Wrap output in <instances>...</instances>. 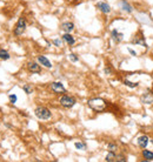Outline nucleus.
Returning <instances> with one entry per match:
<instances>
[{
    "instance_id": "nucleus-13",
    "label": "nucleus",
    "mask_w": 153,
    "mask_h": 162,
    "mask_svg": "<svg viewBox=\"0 0 153 162\" xmlns=\"http://www.w3.org/2000/svg\"><path fill=\"white\" fill-rule=\"evenodd\" d=\"M38 61L40 62L42 66H45L46 68H51L52 67V64H51V61L46 58V57H44V55H39L38 57Z\"/></svg>"
},
{
    "instance_id": "nucleus-9",
    "label": "nucleus",
    "mask_w": 153,
    "mask_h": 162,
    "mask_svg": "<svg viewBox=\"0 0 153 162\" xmlns=\"http://www.w3.org/2000/svg\"><path fill=\"white\" fill-rule=\"evenodd\" d=\"M137 143H138V146L140 147L141 149H144V148H146L147 146H148V143H150V138H148L147 135H141V136H139V138L137 139Z\"/></svg>"
},
{
    "instance_id": "nucleus-22",
    "label": "nucleus",
    "mask_w": 153,
    "mask_h": 162,
    "mask_svg": "<svg viewBox=\"0 0 153 162\" xmlns=\"http://www.w3.org/2000/svg\"><path fill=\"white\" fill-rule=\"evenodd\" d=\"M107 149H108V151H116L118 149V147L114 143H108L107 145Z\"/></svg>"
},
{
    "instance_id": "nucleus-14",
    "label": "nucleus",
    "mask_w": 153,
    "mask_h": 162,
    "mask_svg": "<svg viewBox=\"0 0 153 162\" xmlns=\"http://www.w3.org/2000/svg\"><path fill=\"white\" fill-rule=\"evenodd\" d=\"M61 28H63V31L66 32V33H71V32L74 29V23H70V21H67V23H63Z\"/></svg>"
},
{
    "instance_id": "nucleus-20",
    "label": "nucleus",
    "mask_w": 153,
    "mask_h": 162,
    "mask_svg": "<svg viewBox=\"0 0 153 162\" xmlns=\"http://www.w3.org/2000/svg\"><path fill=\"white\" fill-rule=\"evenodd\" d=\"M74 146H76V149H79V151H85L86 149V145L84 142H76Z\"/></svg>"
},
{
    "instance_id": "nucleus-19",
    "label": "nucleus",
    "mask_w": 153,
    "mask_h": 162,
    "mask_svg": "<svg viewBox=\"0 0 153 162\" xmlns=\"http://www.w3.org/2000/svg\"><path fill=\"white\" fill-rule=\"evenodd\" d=\"M124 85L129 87V88H135V87L139 86V82H132L129 80H124Z\"/></svg>"
},
{
    "instance_id": "nucleus-26",
    "label": "nucleus",
    "mask_w": 153,
    "mask_h": 162,
    "mask_svg": "<svg viewBox=\"0 0 153 162\" xmlns=\"http://www.w3.org/2000/svg\"><path fill=\"white\" fill-rule=\"evenodd\" d=\"M117 161H120V162H126V157L124 155H117Z\"/></svg>"
},
{
    "instance_id": "nucleus-1",
    "label": "nucleus",
    "mask_w": 153,
    "mask_h": 162,
    "mask_svg": "<svg viewBox=\"0 0 153 162\" xmlns=\"http://www.w3.org/2000/svg\"><path fill=\"white\" fill-rule=\"evenodd\" d=\"M88 107L91 109H93L94 112H104V110L107 108V102H106L104 99H100V98H93V99H90L88 100Z\"/></svg>"
},
{
    "instance_id": "nucleus-8",
    "label": "nucleus",
    "mask_w": 153,
    "mask_h": 162,
    "mask_svg": "<svg viewBox=\"0 0 153 162\" xmlns=\"http://www.w3.org/2000/svg\"><path fill=\"white\" fill-rule=\"evenodd\" d=\"M97 7H98L99 11L101 12V13H104V14L111 13V6L108 5L107 2H105V1H99V2H97Z\"/></svg>"
},
{
    "instance_id": "nucleus-11",
    "label": "nucleus",
    "mask_w": 153,
    "mask_h": 162,
    "mask_svg": "<svg viewBox=\"0 0 153 162\" xmlns=\"http://www.w3.org/2000/svg\"><path fill=\"white\" fill-rule=\"evenodd\" d=\"M133 44H135V45H140V46L145 47V48L147 47L146 42H145V36H142L141 33L135 35L134 39H133Z\"/></svg>"
},
{
    "instance_id": "nucleus-25",
    "label": "nucleus",
    "mask_w": 153,
    "mask_h": 162,
    "mask_svg": "<svg viewBox=\"0 0 153 162\" xmlns=\"http://www.w3.org/2000/svg\"><path fill=\"white\" fill-rule=\"evenodd\" d=\"M53 44H54L57 47H61L63 46V40H60V39H55V40H53Z\"/></svg>"
},
{
    "instance_id": "nucleus-27",
    "label": "nucleus",
    "mask_w": 153,
    "mask_h": 162,
    "mask_svg": "<svg viewBox=\"0 0 153 162\" xmlns=\"http://www.w3.org/2000/svg\"><path fill=\"white\" fill-rule=\"evenodd\" d=\"M111 73H112L111 68H110V67H106V68H105V74H107V75H108V74H111Z\"/></svg>"
},
{
    "instance_id": "nucleus-3",
    "label": "nucleus",
    "mask_w": 153,
    "mask_h": 162,
    "mask_svg": "<svg viewBox=\"0 0 153 162\" xmlns=\"http://www.w3.org/2000/svg\"><path fill=\"white\" fill-rule=\"evenodd\" d=\"M26 26H27V23H26V19L24 17L19 18L17 25H15V28H14V35H21L26 31Z\"/></svg>"
},
{
    "instance_id": "nucleus-18",
    "label": "nucleus",
    "mask_w": 153,
    "mask_h": 162,
    "mask_svg": "<svg viewBox=\"0 0 153 162\" xmlns=\"http://www.w3.org/2000/svg\"><path fill=\"white\" fill-rule=\"evenodd\" d=\"M10 58H11L10 53L7 52L6 49H4V48H0V59L1 60H8Z\"/></svg>"
},
{
    "instance_id": "nucleus-28",
    "label": "nucleus",
    "mask_w": 153,
    "mask_h": 162,
    "mask_svg": "<svg viewBox=\"0 0 153 162\" xmlns=\"http://www.w3.org/2000/svg\"><path fill=\"white\" fill-rule=\"evenodd\" d=\"M129 52L133 55V57H137V52L135 51H133V49H131V48H129Z\"/></svg>"
},
{
    "instance_id": "nucleus-5",
    "label": "nucleus",
    "mask_w": 153,
    "mask_h": 162,
    "mask_svg": "<svg viewBox=\"0 0 153 162\" xmlns=\"http://www.w3.org/2000/svg\"><path fill=\"white\" fill-rule=\"evenodd\" d=\"M51 89H52L55 94H63V93L66 92V88L64 87V85H63L61 82H58V81L51 83Z\"/></svg>"
},
{
    "instance_id": "nucleus-21",
    "label": "nucleus",
    "mask_w": 153,
    "mask_h": 162,
    "mask_svg": "<svg viewBox=\"0 0 153 162\" xmlns=\"http://www.w3.org/2000/svg\"><path fill=\"white\" fill-rule=\"evenodd\" d=\"M23 89L25 91V93H26V94H31V93L33 92V88L29 86V85H25V86L23 87Z\"/></svg>"
},
{
    "instance_id": "nucleus-2",
    "label": "nucleus",
    "mask_w": 153,
    "mask_h": 162,
    "mask_svg": "<svg viewBox=\"0 0 153 162\" xmlns=\"http://www.w3.org/2000/svg\"><path fill=\"white\" fill-rule=\"evenodd\" d=\"M34 114L37 115L38 119H40V120H48V119H51V110L46 108V107H37L34 110Z\"/></svg>"
},
{
    "instance_id": "nucleus-6",
    "label": "nucleus",
    "mask_w": 153,
    "mask_h": 162,
    "mask_svg": "<svg viewBox=\"0 0 153 162\" xmlns=\"http://www.w3.org/2000/svg\"><path fill=\"white\" fill-rule=\"evenodd\" d=\"M140 101L144 104H153V93L147 91L140 96Z\"/></svg>"
},
{
    "instance_id": "nucleus-4",
    "label": "nucleus",
    "mask_w": 153,
    "mask_h": 162,
    "mask_svg": "<svg viewBox=\"0 0 153 162\" xmlns=\"http://www.w3.org/2000/svg\"><path fill=\"white\" fill-rule=\"evenodd\" d=\"M59 102L60 104L65 107V108H72V107H74V104H76V99L70 96V95H63L60 100H59Z\"/></svg>"
},
{
    "instance_id": "nucleus-10",
    "label": "nucleus",
    "mask_w": 153,
    "mask_h": 162,
    "mask_svg": "<svg viewBox=\"0 0 153 162\" xmlns=\"http://www.w3.org/2000/svg\"><path fill=\"white\" fill-rule=\"evenodd\" d=\"M27 68L31 73H34V74H39L41 72V67L40 65H38L37 62H33V61H29L27 64Z\"/></svg>"
},
{
    "instance_id": "nucleus-24",
    "label": "nucleus",
    "mask_w": 153,
    "mask_h": 162,
    "mask_svg": "<svg viewBox=\"0 0 153 162\" xmlns=\"http://www.w3.org/2000/svg\"><path fill=\"white\" fill-rule=\"evenodd\" d=\"M8 98H10V102H11V104H15V102H17V95H15V94H11V95H10V96H8Z\"/></svg>"
},
{
    "instance_id": "nucleus-17",
    "label": "nucleus",
    "mask_w": 153,
    "mask_h": 162,
    "mask_svg": "<svg viewBox=\"0 0 153 162\" xmlns=\"http://www.w3.org/2000/svg\"><path fill=\"white\" fill-rule=\"evenodd\" d=\"M105 161L107 162H114L117 161V154H116V151H110L105 157Z\"/></svg>"
},
{
    "instance_id": "nucleus-16",
    "label": "nucleus",
    "mask_w": 153,
    "mask_h": 162,
    "mask_svg": "<svg viewBox=\"0 0 153 162\" xmlns=\"http://www.w3.org/2000/svg\"><path fill=\"white\" fill-rule=\"evenodd\" d=\"M63 40L66 41L70 46H72V45H74V44H76V39H74V38H73L70 33H65V34L63 35Z\"/></svg>"
},
{
    "instance_id": "nucleus-12",
    "label": "nucleus",
    "mask_w": 153,
    "mask_h": 162,
    "mask_svg": "<svg viewBox=\"0 0 153 162\" xmlns=\"http://www.w3.org/2000/svg\"><path fill=\"white\" fill-rule=\"evenodd\" d=\"M141 156L142 159H145V161H153V151L144 148L141 151Z\"/></svg>"
},
{
    "instance_id": "nucleus-7",
    "label": "nucleus",
    "mask_w": 153,
    "mask_h": 162,
    "mask_svg": "<svg viewBox=\"0 0 153 162\" xmlns=\"http://www.w3.org/2000/svg\"><path fill=\"white\" fill-rule=\"evenodd\" d=\"M111 38L116 44H120V42L124 40V33L119 32L117 29H113L111 32Z\"/></svg>"
},
{
    "instance_id": "nucleus-23",
    "label": "nucleus",
    "mask_w": 153,
    "mask_h": 162,
    "mask_svg": "<svg viewBox=\"0 0 153 162\" xmlns=\"http://www.w3.org/2000/svg\"><path fill=\"white\" fill-rule=\"evenodd\" d=\"M68 58H70V60H71V61H72V62H76V61L79 60V58L76 57V54H74V53H71L70 55H68Z\"/></svg>"
},
{
    "instance_id": "nucleus-15",
    "label": "nucleus",
    "mask_w": 153,
    "mask_h": 162,
    "mask_svg": "<svg viewBox=\"0 0 153 162\" xmlns=\"http://www.w3.org/2000/svg\"><path fill=\"white\" fill-rule=\"evenodd\" d=\"M120 6H121L123 11L127 12V13H132V11H133V7L129 5L126 0H121V1H120Z\"/></svg>"
}]
</instances>
